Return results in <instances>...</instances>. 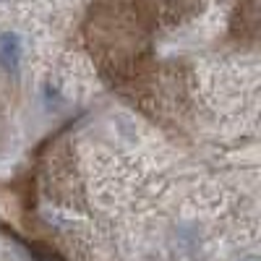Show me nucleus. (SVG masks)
<instances>
[{
	"mask_svg": "<svg viewBox=\"0 0 261 261\" xmlns=\"http://www.w3.org/2000/svg\"><path fill=\"white\" fill-rule=\"evenodd\" d=\"M151 27H178L206 8L209 0H136Z\"/></svg>",
	"mask_w": 261,
	"mask_h": 261,
	"instance_id": "1",
	"label": "nucleus"
},
{
	"mask_svg": "<svg viewBox=\"0 0 261 261\" xmlns=\"http://www.w3.org/2000/svg\"><path fill=\"white\" fill-rule=\"evenodd\" d=\"M0 63L6 65V71H18L21 63V39L18 34H3L0 37Z\"/></svg>",
	"mask_w": 261,
	"mask_h": 261,
	"instance_id": "2",
	"label": "nucleus"
}]
</instances>
